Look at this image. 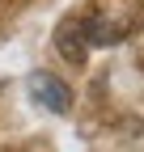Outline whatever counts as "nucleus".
Returning a JSON list of instances; mask_svg holds the SVG:
<instances>
[{
	"label": "nucleus",
	"mask_w": 144,
	"mask_h": 152,
	"mask_svg": "<svg viewBox=\"0 0 144 152\" xmlns=\"http://www.w3.org/2000/svg\"><path fill=\"white\" fill-rule=\"evenodd\" d=\"M30 93H34V102L47 106L51 114H68L72 110V89L60 76H51V72H34L30 76Z\"/></svg>",
	"instance_id": "obj_1"
}]
</instances>
